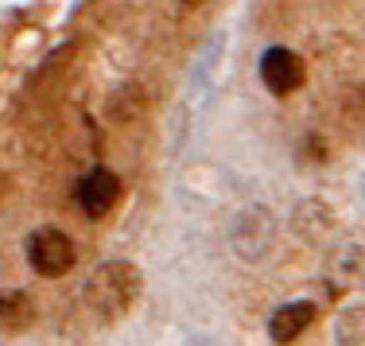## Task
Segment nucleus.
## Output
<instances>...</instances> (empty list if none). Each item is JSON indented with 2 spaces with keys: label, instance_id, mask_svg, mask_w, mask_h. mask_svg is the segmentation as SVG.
Returning a JSON list of instances; mask_svg holds the SVG:
<instances>
[{
  "label": "nucleus",
  "instance_id": "nucleus-1",
  "mask_svg": "<svg viewBox=\"0 0 365 346\" xmlns=\"http://www.w3.org/2000/svg\"><path fill=\"white\" fill-rule=\"evenodd\" d=\"M140 269L133 261H106L90 273L82 284V307L98 319L101 327L117 323L133 311L136 296H140Z\"/></svg>",
  "mask_w": 365,
  "mask_h": 346
},
{
  "label": "nucleus",
  "instance_id": "nucleus-2",
  "mask_svg": "<svg viewBox=\"0 0 365 346\" xmlns=\"http://www.w3.org/2000/svg\"><path fill=\"white\" fill-rule=\"evenodd\" d=\"M74 241L55 226H43L28 238V265L39 276H66L74 269Z\"/></svg>",
  "mask_w": 365,
  "mask_h": 346
},
{
  "label": "nucleus",
  "instance_id": "nucleus-3",
  "mask_svg": "<svg viewBox=\"0 0 365 346\" xmlns=\"http://www.w3.org/2000/svg\"><path fill=\"white\" fill-rule=\"evenodd\" d=\"M272 238H276V218L264 206H249L233 218V249L245 261H260L272 249Z\"/></svg>",
  "mask_w": 365,
  "mask_h": 346
},
{
  "label": "nucleus",
  "instance_id": "nucleus-4",
  "mask_svg": "<svg viewBox=\"0 0 365 346\" xmlns=\"http://www.w3.org/2000/svg\"><path fill=\"white\" fill-rule=\"evenodd\" d=\"M117 198H120V175L109 168H101V163L90 168L74 183V203L82 206L90 218H106L113 206H117Z\"/></svg>",
  "mask_w": 365,
  "mask_h": 346
},
{
  "label": "nucleus",
  "instance_id": "nucleus-5",
  "mask_svg": "<svg viewBox=\"0 0 365 346\" xmlns=\"http://www.w3.org/2000/svg\"><path fill=\"white\" fill-rule=\"evenodd\" d=\"M303 58L295 55L292 47H268L264 55H260V82H264L268 93H276V98H288L303 86Z\"/></svg>",
  "mask_w": 365,
  "mask_h": 346
},
{
  "label": "nucleus",
  "instance_id": "nucleus-6",
  "mask_svg": "<svg viewBox=\"0 0 365 346\" xmlns=\"http://www.w3.org/2000/svg\"><path fill=\"white\" fill-rule=\"evenodd\" d=\"M311 323H315V304H311V300H292V304L272 311L268 335H272V342H295Z\"/></svg>",
  "mask_w": 365,
  "mask_h": 346
},
{
  "label": "nucleus",
  "instance_id": "nucleus-7",
  "mask_svg": "<svg viewBox=\"0 0 365 346\" xmlns=\"http://www.w3.org/2000/svg\"><path fill=\"white\" fill-rule=\"evenodd\" d=\"M36 323V300L24 288H0V335H20Z\"/></svg>",
  "mask_w": 365,
  "mask_h": 346
},
{
  "label": "nucleus",
  "instance_id": "nucleus-8",
  "mask_svg": "<svg viewBox=\"0 0 365 346\" xmlns=\"http://www.w3.org/2000/svg\"><path fill=\"white\" fill-rule=\"evenodd\" d=\"M187 346H218V342H210V339H187Z\"/></svg>",
  "mask_w": 365,
  "mask_h": 346
},
{
  "label": "nucleus",
  "instance_id": "nucleus-9",
  "mask_svg": "<svg viewBox=\"0 0 365 346\" xmlns=\"http://www.w3.org/2000/svg\"><path fill=\"white\" fill-rule=\"evenodd\" d=\"M198 4H202V0H179V8H187V12H190V8H198Z\"/></svg>",
  "mask_w": 365,
  "mask_h": 346
},
{
  "label": "nucleus",
  "instance_id": "nucleus-10",
  "mask_svg": "<svg viewBox=\"0 0 365 346\" xmlns=\"http://www.w3.org/2000/svg\"><path fill=\"white\" fill-rule=\"evenodd\" d=\"M4 191H8V175L0 171V195H4Z\"/></svg>",
  "mask_w": 365,
  "mask_h": 346
},
{
  "label": "nucleus",
  "instance_id": "nucleus-11",
  "mask_svg": "<svg viewBox=\"0 0 365 346\" xmlns=\"http://www.w3.org/2000/svg\"><path fill=\"white\" fill-rule=\"evenodd\" d=\"M361 191H365V183H361Z\"/></svg>",
  "mask_w": 365,
  "mask_h": 346
}]
</instances>
